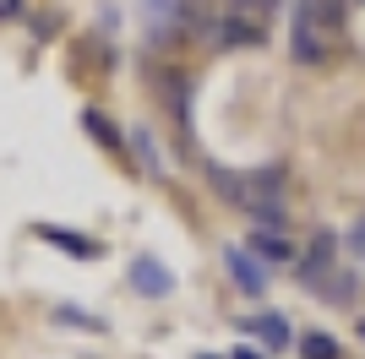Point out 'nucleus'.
Instances as JSON below:
<instances>
[{"instance_id":"obj_12","label":"nucleus","mask_w":365,"mask_h":359,"mask_svg":"<svg viewBox=\"0 0 365 359\" xmlns=\"http://www.w3.org/2000/svg\"><path fill=\"white\" fill-rule=\"evenodd\" d=\"M82 131H93L98 142H104V147H120V131H115V125H109L98 109H82Z\"/></svg>"},{"instance_id":"obj_9","label":"nucleus","mask_w":365,"mask_h":359,"mask_svg":"<svg viewBox=\"0 0 365 359\" xmlns=\"http://www.w3.org/2000/svg\"><path fill=\"white\" fill-rule=\"evenodd\" d=\"M311 294H317V299H327V305H349V299H354L349 272H322L317 283H311Z\"/></svg>"},{"instance_id":"obj_19","label":"nucleus","mask_w":365,"mask_h":359,"mask_svg":"<svg viewBox=\"0 0 365 359\" xmlns=\"http://www.w3.org/2000/svg\"><path fill=\"white\" fill-rule=\"evenodd\" d=\"M197 359H224V354H197Z\"/></svg>"},{"instance_id":"obj_7","label":"nucleus","mask_w":365,"mask_h":359,"mask_svg":"<svg viewBox=\"0 0 365 359\" xmlns=\"http://www.w3.org/2000/svg\"><path fill=\"white\" fill-rule=\"evenodd\" d=\"M333 256H338V234H317V239H311V251H305V261H300L305 288L317 283L322 272H333Z\"/></svg>"},{"instance_id":"obj_2","label":"nucleus","mask_w":365,"mask_h":359,"mask_svg":"<svg viewBox=\"0 0 365 359\" xmlns=\"http://www.w3.org/2000/svg\"><path fill=\"white\" fill-rule=\"evenodd\" d=\"M289 55L294 66H322L327 60V28H317V16H305L294 6V22H289Z\"/></svg>"},{"instance_id":"obj_8","label":"nucleus","mask_w":365,"mask_h":359,"mask_svg":"<svg viewBox=\"0 0 365 359\" xmlns=\"http://www.w3.org/2000/svg\"><path fill=\"white\" fill-rule=\"evenodd\" d=\"M38 239H49L55 251L76 256V261H93V256H98V245H93V239H82L76 229H55V224H38Z\"/></svg>"},{"instance_id":"obj_6","label":"nucleus","mask_w":365,"mask_h":359,"mask_svg":"<svg viewBox=\"0 0 365 359\" xmlns=\"http://www.w3.org/2000/svg\"><path fill=\"white\" fill-rule=\"evenodd\" d=\"M213 44H224V49L262 44V22H251V16H240V11H224V16H218V28H213Z\"/></svg>"},{"instance_id":"obj_13","label":"nucleus","mask_w":365,"mask_h":359,"mask_svg":"<svg viewBox=\"0 0 365 359\" xmlns=\"http://www.w3.org/2000/svg\"><path fill=\"white\" fill-rule=\"evenodd\" d=\"M131 147H137V158H142V169H148V175H164V158H158V147H153L148 131H131Z\"/></svg>"},{"instance_id":"obj_4","label":"nucleus","mask_w":365,"mask_h":359,"mask_svg":"<svg viewBox=\"0 0 365 359\" xmlns=\"http://www.w3.org/2000/svg\"><path fill=\"white\" fill-rule=\"evenodd\" d=\"M245 332H251L262 348H273V354H284V348L294 343V327H289V316H284V311H262V316H251V321H245Z\"/></svg>"},{"instance_id":"obj_18","label":"nucleus","mask_w":365,"mask_h":359,"mask_svg":"<svg viewBox=\"0 0 365 359\" xmlns=\"http://www.w3.org/2000/svg\"><path fill=\"white\" fill-rule=\"evenodd\" d=\"M360 343H365V316H360Z\"/></svg>"},{"instance_id":"obj_11","label":"nucleus","mask_w":365,"mask_h":359,"mask_svg":"<svg viewBox=\"0 0 365 359\" xmlns=\"http://www.w3.org/2000/svg\"><path fill=\"white\" fill-rule=\"evenodd\" d=\"M300 11L317 16V28H327V33L344 28V0H300Z\"/></svg>"},{"instance_id":"obj_16","label":"nucleus","mask_w":365,"mask_h":359,"mask_svg":"<svg viewBox=\"0 0 365 359\" xmlns=\"http://www.w3.org/2000/svg\"><path fill=\"white\" fill-rule=\"evenodd\" d=\"M55 316H61V321H71V327H88V332H98V327H104V321H98V316H88V311H76V305H61V311H55Z\"/></svg>"},{"instance_id":"obj_17","label":"nucleus","mask_w":365,"mask_h":359,"mask_svg":"<svg viewBox=\"0 0 365 359\" xmlns=\"http://www.w3.org/2000/svg\"><path fill=\"white\" fill-rule=\"evenodd\" d=\"M229 359H267V354H262V348H235Z\"/></svg>"},{"instance_id":"obj_3","label":"nucleus","mask_w":365,"mask_h":359,"mask_svg":"<svg viewBox=\"0 0 365 359\" xmlns=\"http://www.w3.org/2000/svg\"><path fill=\"white\" fill-rule=\"evenodd\" d=\"M131 288H137L142 299H169L175 294V272H169L158 256H137V261H131Z\"/></svg>"},{"instance_id":"obj_15","label":"nucleus","mask_w":365,"mask_h":359,"mask_svg":"<svg viewBox=\"0 0 365 359\" xmlns=\"http://www.w3.org/2000/svg\"><path fill=\"white\" fill-rule=\"evenodd\" d=\"M344 251H349V256H360V261H365V212H360V218L349 224V234H344Z\"/></svg>"},{"instance_id":"obj_14","label":"nucleus","mask_w":365,"mask_h":359,"mask_svg":"<svg viewBox=\"0 0 365 359\" xmlns=\"http://www.w3.org/2000/svg\"><path fill=\"white\" fill-rule=\"evenodd\" d=\"M229 11H240V16H251V22H262V16L278 11V0H229Z\"/></svg>"},{"instance_id":"obj_10","label":"nucleus","mask_w":365,"mask_h":359,"mask_svg":"<svg viewBox=\"0 0 365 359\" xmlns=\"http://www.w3.org/2000/svg\"><path fill=\"white\" fill-rule=\"evenodd\" d=\"M294 343H300V359H338V354H344L333 332H317V327H311V332H300Z\"/></svg>"},{"instance_id":"obj_1","label":"nucleus","mask_w":365,"mask_h":359,"mask_svg":"<svg viewBox=\"0 0 365 359\" xmlns=\"http://www.w3.org/2000/svg\"><path fill=\"white\" fill-rule=\"evenodd\" d=\"M224 272H229V283L240 288V294H267L273 288V267L262 261V256H251V245H224Z\"/></svg>"},{"instance_id":"obj_5","label":"nucleus","mask_w":365,"mask_h":359,"mask_svg":"<svg viewBox=\"0 0 365 359\" xmlns=\"http://www.w3.org/2000/svg\"><path fill=\"white\" fill-rule=\"evenodd\" d=\"M251 256H262L267 267H284V261H294L289 229H267V224H257V229H251Z\"/></svg>"}]
</instances>
